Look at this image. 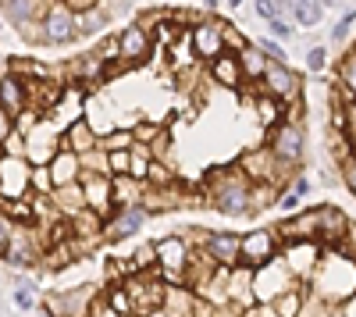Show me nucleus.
I'll list each match as a JSON object with an SVG mask.
<instances>
[{"label":"nucleus","instance_id":"nucleus-1","mask_svg":"<svg viewBox=\"0 0 356 317\" xmlns=\"http://www.w3.org/2000/svg\"><path fill=\"white\" fill-rule=\"evenodd\" d=\"M307 293H314L328 307L349 303L356 296V261H346L335 250H324V261L317 264L314 278L307 282Z\"/></svg>","mask_w":356,"mask_h":317},{"label":"nucleus","instance_id":"nucleus-2","mask_svg":"<svg viewBox=\"0 0 356 317\" xmlns=\"http://www.w3.org/2000/svg\"><path fill=\"white\" fill-rule=\"evenodd\" d=\"M203 196H207V204L218 207L228 218L250 214V182L243 179V171L235 164L207 171L203 175Z\"/></svg>","mask_w":356,"mask_h":317},{"label":"nucleus","instance_id":"nucleus-3","mask_svg":"<svg viewBox=\"0 0 356 317\" xmlns=\"http://www.w3.org/2000/svg\"><path fill=\"white\" fill-rule=\"evenodd\" d=\"M189 257H193V246L186 236L157 239V275L164 278V285H186Z\"/></svg>","mask_w":356,"mask_h":317},{"label":"nucleus","instance_id":"nucleus-4","mask_svg":"<svg viewBox=\"0 0 356 317\" xmlns=\"http://www.w3.org/2000/svg\"><path fill=\"white\" fill-rule=\"evenodd\" d=\"M125 293H129V303H132V317H150L164 307L168 285L157 271H150V275H132L125 282Z\"/></svg>","mask_w":356,"mask_h":317},{"label":"nucleus","instance_id":"nucleus-5","mask_svg":"<svg viewBox=\"0 0 356 317\" xmlns=\"http://www.w3.org/2000/svg\"><path fill=\"white\" fill-rule=\"evenodd\" d=\"M300 285H303V282H296V278L289 275L285 261L278 257L275 264L260 268V271H257V278H253V296H257V307H275L285 293L300 289Z\"/></svg>","mask_w":356,"mask_h":317},{"label":"nucleus","instance_id":"nucleus-6","mask_svg":"<svg viewBox=\"0 0 356 317\" xmlns=\"http://www.w3.org/2000/svg\"><path fill=\"white\" fill-rule=\"evenodd\" d=\"M267 150H271L285 168H303L307 129H303V125H289V122H282L278 129L267 132Z\"/></svg>","mask_w":356,"mask_h":317},{"label":"nucleus","instance_id":"nucleus-7","mask_svg":"<svg viewBox=\"0 0 356 317\" xmlns=\"http://www.w3.org/2000/svg\"><path fill=\"white\" fill-rule=\"evenodd\" d=\"M282 236H278V228H253V232L243 236V264L260 271L267 264H275L278 257H282Z\"/></svg>","mask_w":356,"mask_h":317},{"label":"nucleus","instance_id":"nucleus-8","mask_svg":"<svg viewBox=\"0 0 356 317\" xmlns=\"http://www.w3.org/2000/svg\"><path fill=\"white\" fill-rule=\"evenodd\" d=\"M260 93L264 97H275L278 104H296L303 100V75L292 72L289 65H267L264 79H260Z\"/></svg>","mask_w":356,"mask_h":317},{"label":"nucleus","instance_id":"nucleus-9","mask_svg":"<svg viewBox=\"0 0 356 317\" xmlns=\"http://www.w3.org/2000/svg\"><path fill=\"white\" fill-rule=\"evenodd\" d=\"M0 196L4 200H33V164L4 157L0 161Z\"/></svg>","mask_w":356,"mask_h":317},{"label":"nucleus","instance_id":"nucleus-10","mask_svg":"<svg viewBox=\"0 0 356 317\" xmlns=\"http://www.w3.org/2000/svg\"><path fill=\"white\" fill-rule=\"evenodd\" d=\"M193 54H196V61L203 65H214L218 57L225 54V22L221 18H207L193 29Z\"/></svg>","mask_w":356,"mask_h":317},{"label":"nucleus","instance_id":"nucleus-11","mask_svg":"<svg viewBox=\"0 0 356 317\" xmlns=\"http://www.w3.org/2000/svg\"><path fill=\"white\" fill-rule=\"evenodd\" d=\"M282 261H285V268H289V275H292L296 282L307 285V282L314 278L317 264L324 261V246H321V243H292V246L282 250Z\"/></svg>","mask_w":356,"mask_h":317},{"label":"nucleus","instance_id":"nucleus-12","mask_svg":"<svg viewBox=\"0 0 356 317\" xmlns=\"http://www.w3.org/2000/svg\"><path fill=\"white\" fill-rule=\"evenodd\" d=\"M43 33H47V47H65L75 36V15L68 11L65 0H47V15H43Z\"/></svg>","mask_w":356,"mask_h":317},{"label":"nucleus","instance_id":"nucleus-13","mask_svg":"<svg viewBox=\"0 0 356 317\" xmlns=\"http://www.w3.org/2000/svg\"><path fill=\"white\" fill-rule=\"evenodd\" d=\"M203 253L214 261V268H239L243 264V236L235 232H207Z\"/></svg>","mask_w":356,"mask_h":317},{"label":"nucleus","instance_id":"nucleus-14","mask_svg":"<svg viewBox=\"0 0 356 317\" xmlns=\"http://www.w3.org/2000/svg\"><path fill=\"white\" fill-rule=\"evenodd\" d=\"M89 307H93V289L86 285L43 296V310H50L54 317H89Z\"/></svg>","mask_w":356,"mask_h":317},{"label":"nucleus","instance_id":"nucleus-15","mask_svg":"<svg viewBox=\"0 0 356 317\" xmlns=\"http://www.w3.org/2000/svg\"><path fill=\"white\" fill-rule=\"evenodd\" d=\"M79 186L86 189V207L100 214L104 221L114 218V182L107 175H82Z\"/></svg>","mask_w":356,"mask_h":317},{"label":"nucleus","instance_id":"nucleus-16","mask_svg":"<svg viewBox=\"0 0 356 317\" xmlns=\"http://www.w3.org/2000/svg\"><path fill=\"white\" fill-rule=\"evenodd\" d=\"M349 225H353V221H349L335 204H321V207H317V243H321L324 250H335V246L346 239Z\"/></svg>","mask_w":356,"mask_h":317},{"label":"nucleus","instance_id":"nucleus-17","mask_svg":"<svg viewBox=\"0 0 356 317\" xmlns=\"http://www.w3.org/2000/svg\"><path fill=\"white\" fill-rule=\"evenodd\" d=\"M278 236H282V246H292V243H317V207L285 218V221L278 225Z\"/></svg>","mask_w":356,"mask_h":317},{"label":"nucleus","instance_id":"nucleus-18","mask_svg":"<svg viewBox=\"0 0 356 317\" xmlns=\"http://www.w3.org/2000/svg\"><path fill=\"white\" fill-rule=\"evenodd\" d=\"M118 50H122V65L136 68V65H143L146 57H150L154 36H146L139 25H129V29H122V36H118Z\"/></svg>","mask_w":356,"mask_h":317},{"label":"nucleus","instance_id":"nucleus-19","mask_svg":"<svg viewBox=\"0 0 356 317\" xmlns=\"http://www.w3.org/2000/svg\"><path fill=\"white\" fill-rule=\"evenodd\" d=\"M146 218H150V211H146V207H132V211L114 214V218L104 225V243H122V239L136 236Z\"/></svg>","mask_w":356,"mask_h":317},{"label":"nucleus","instance_id":"nucleus-20","mask_svg":"<svg viewBox=\"0 0 356 317\" xmlns=\"http://www.w3.org/2000/svg\"><path fill=\"white\" fill-rule=\"evenodd\" d=\"M97 147H100V136H97L93 125H89V118H79V122H72L61 132V150H72V154L86 157L89 150H97Z\"/></svg>","mask_w":356,"mask_h":317},{"label":"nucleus","instance_id":"nucleus-21","mask_svg":"<svg viewBox=\"0 0 356 317\" xmlns=\"http://www.w3.org/2000/svg\"><path fill=\"white\" fill-rule=\"evenodd\" d=\"M253 278L257 271L239 264V268H232L228 271V303L235 307H243V310H253L257 307V296H253Z\"/></svg>","mask_w":356,"mask_h":317},{"label":"nucleus","instance_id":"nucleus-22","mask_svg":"<svg viewBox=\"0 0 356 317\" xmlns=\"http://www.w3.org/2000/svg\"><path fill=\"white\" fill-rule=\"evenodd\" d=\"M0 107H4L11 118L29 111V86L18 79V75H0Z\"/></svg>","mask_w":356,"mask_h":317},{"label":"nucleus","instance_id":"nucleus-23","mask_svg":"<svg viewBox=\"0 0 356 317\" xmlns=\"http://www.w3.org/2000/svg\"><path fill=\"white\" fill-rule=\"evenodd\" d=\"M50 168V179H54V189H65V186H75L82 179V161L79 154L72 150H57V157L47 164Z\"/></svg>","mask_w":356,"mask_h":317},{"label":"nucleus","instance_id":"nucleus-24","mask_svg":"<svg viewBox=\"0 0 356 317\" xmlns=\"http://www.w3.org/2000/svg\"><path fill=\"white\" fill-rule=\"evenodd\" d=\"M211 79L218 86H225V90H243L246 86V75H243V65L235 54H221L218 61L211 65Z\"/></svg>","mask_w":356,"mask_h":317},{"label":"nucleus","instance_id":"nucleus-25","mask_svg":"<svg viewBox=\"0 0 356 317\" xmlns=\"http://www.w3.org/2000/svg\"><path fill=\"white\" fill-rule=\"evenodd\" d=\"M43 15H47V4H40V0H4V4H0V18H8L15 29L36 22Z\"/></svg>","mask_w":356,"mask_h":317},{"label":"nucleus","instance_id":"nucleus-26","mask_svg":"<svg viewBox=\"0 0 356 317\" xmlns=\"http://www.w3.org/2000/svg\"><path fill=\"white\" fill-rule=\"evenodd\" d=\"M196 303L200 296L193 289H186V285H168V293H164V314L168 317H193L196 314Z\"/></svg>","mask_w":356,"mask_h":317},{"label":"nucleus","instance_id":"nucleus-27","mask_svg":"<svg viewBox=\"0 0 356 317\" xmlns=\"http://www.w3.org/2000/svg\"><path fill=\"white\" fill-rule=\"evenodd\" d=\"M54 207L61 211V218H79V214H86L89 207H86V189L75 182V186H65V189H54Z\"/></svg>","mask_w":356,"mask_h":317},{"label":"nucleus","instance_id":"nucleus-28","mask_svg":"<svg viewBox=\"0 0 356 317\" xmlns=\"http://www.w3.org/2000/svg\"><path fill=\"white\" fill-rule=\"evenodd\" d=\"M324 11H328V8H324L321 0H292V4H289V18H292L296 29H317Z\"/></svg>","mask_w":356,"mask_h":317},{"label":"nucleus","instance_id":"nucleus-29","mask_svg":"<svg viewBox=\"0 0 356 317\" xmlns=\"http://www.w3.org/2000/svg\"><path fill=\"white\" fill-rule=\"evenodd\" d=\"M285 122V104H278L275 97H257V125L264 129V132H271V129H278Z\"/></svg>","mask_w":356,"mask_h":317},{"label":"nucleus","instance_id":"nucleus-30","mask_svg":"<svg viewBox=\"0 0 356 317\" xmlns=\"http://www.w3.org/2000/svg\"><path fill=\"white\" fill-rule=\"evenodd\" d=\"M107 8L104 4H97L93 11H86V15H75V36L79 40H89V36H97L100 33V29L107 25Z\"/></svg>","mask_w":356,"mask_h":317},{"label":"nucleus","instance_id":"nucleus-31","mask_svg":"<svg viewBox=\"0 0 356 317\" xmlns=\"http://www.w3.org/2000/svg\"><path fill=\"white\" fill-rule=\"evenodd\" d=\"M239 65H243V75H246V82H257L260 86V79H264V72H267V57L257 50V47H250V50H243L239 54Z\"/></svg>","mask_w":356,"mask_h":317},{"label":"nucleus","instance_id":"nucleus-32","mask_svg":"<svg viewBox=\"0 0 356 317\" xmlns=\"http://www.w3.org/2000/svg\"><path fill=\"white\" fill-rule=\"evenodd\" d=\"M278 186H250V214H260L267 207H278Z\"/></svg>","mask_w":356,"mask_h":317},{"label":"nucleus","instance_id":"nucleus-33","mask_svg":"<svg viewBox=\"0 0 356 317\" xmlns=\"http://www.w3.org/2000/svg\"><path fill=\"white\" fill-rule=\"evenodd\" d=\"M253 47V36L243 33V25H235V22H225V54H235L239 57L243 50Z\"/></svg>","mask_w":356,"mask_h":317},{"label":"nucleus","instance_id":"nucleus-34","mask_svg":"<svg viewBox=\"0 0 356 317\" xmlns=\"http://www.w3.org/2000/svg\"><path fill=\"white\" fill-rule=\"evenodd\" d=\"M79 161H82V175H107V179H111V157H107L104 147L89 150V154L79 157Z\"/></svg>","mask_w":356,"mask_h":317},{"label":"nucleus","instance_id":"nucleus-35","mask_svg":"<svg viewBox=\"0 0 356 317\" xmlns=\"http://www.w3.org/2000/svg\"><path fill=\"white\" fill-rule=\"evenodd\" d=\"M150 168H154V154H150V147H143V143H136V147H132V175H129V179L146 182V175H150Z\"/></svg>","mask_w":356,"mask_h":317},{"label":"nucleus","instance_id":"nucleus-36","mask_svg":"<svg viewBox=\"0 0 356 317\" xmlns=\"http://www.w3.org/2000/svg\"><path fill=\"white\" fill-rule=\"evenodd\" d=\"M100 147H104L107 154H118V150H132V147H136V136H132V129H111V132L100 139Z\"/></svg>","mask_w":356,"mask_h":317},{"label":"nucleus","instance_id":"nucleus-37","mask_svg":"<svg viewBox=\"0 0 356 317\" xmlns=\"http://www.w3.org/2000/svg\"><path fill=\"white\" fill-rule=\"evenodd\" d=\"M353 29H356V4H349V8L339 15V22L332 25V43H349Z\"/></svg>","mask_w":356,"mask_h":317},{"label":"nucleus","instance_id":"nucleus-38","mask_svg":"<svg viewBox=\"0 0 356 317\" xmlns=\"http://www.w3.org/2000/svg\"><path fill=\"white\" fill-rule=\"evenodd\" d=\"M253 47L267 57L271 65H289V54L282 50V43L278 40H271V36H253Z\"/></svg>","mask_w":356,"mask_h":317},{"label":"nucleus","instance_id":"nucleus-39","mask_svg":"<svg viewBox=\"0 0 356 317\" xmlns=\"http://www.w3.org/2000/svg\"><path fill=\"white\" fill-rule=\"evenodd\" d=\"M164 129H168V125H157V122H136L132 136H136V143H143V147H154Z\"/></svg>","mask_w":356,"mask_h":317},{"label":"nucleus","instance_id":"nucleus-40","mask_svg":"<svg viewBox=\"0 0 356 317\" xmlns=\"http://www.w3.org/2000/svg\"><path fill=\"white\" fill-rule=\"evenodd\" d=\"M4 157H15V161H29V139L22 132H11L4 139Z\"/></svg>","mask_w":356,"mask_h":317},{"label":"nucleus","instance_id":"nucleus-41","mask_svg":"<svg viewBox=\"0 0 356 317\" xmlns=\"http://www.w3.org/2000/svg\"><path fill=\"white\" fill-rule=\"evenodd\" d=\"M107 157H111V179L132 175V150H118V154H107Z\"/></svg>","mask_w":356,"mask_h":317},{"label":"nucleus","instance_id":"nucleus-42","mask_svg":"<svg viewBox=\"0 0 356 317\" xmlns=\"http://www.w3.org/2000/svg\"><path fill=\"white\" fill-rule=\"evenodd\" d=\"M18 36H22L25 43H33V47H47V33H43V18H36V22H29V25H22V29H18Z\"/></svg>","mask_w":356,"mask_h":317},{"label":"nucleus","instance_id":"nucleus-43","mask_svg":"<svg viewBox=\"0 0 356 317\" xmlns=\"http://www.w3.org/2000/svg\"><path fill=\"white\" fill-rule=\"evenodd\" d=\"M33 196H54L50 168H33Z\"/></svg>","mask_w":356,"mask_h":317},{"label":"nucleus","instance_id":"nucleus-44","mask_svg":"<svg viewBox=\"0 0 356 317\" xmlns=\"http://www.w3.org/2000/svg\"><path fill=\"white\" fill-rule=\"evenodd\" d=\"M267 33H271V40H292L296 36V25H292L289 15H282L275 22H267Z\"/></svg>","mask_w":356,"mask_h":317},{"label":"nucleus","instance_id":"nucleus-45","mask_svg":"<svg viewBox=\"0 0 356 317\" xmlns=\"http://www.w3.org/2000/svg\"><path fill=\"white\" fill-rule=\"evenodd\" d=\"M307 68H310L314 75H321L324 68H328V47H310V50H307Z\"/></svg>","mask_w":356,"mask_h":317},{"label":"nucleus","instance_id":"nucleus-46","mask_svg":"<svg viewBox=\"0 0 356 317\" xmlns=\"http://www.w3.org/2000/svg\"><path fill=\"white\" fill-rule=\"evenodd\" d=\"M15 307H18V310H33V307H36V293L29 289V282H18V285H15Z\"/></svg>","mask_w":356,"mask_h":317},{"label":"nucleus","instance_id":"nucleus-47","mask_svg":"<svg viewBox=\"0 0 356 317\" xmlns=\"http://www.w3.org/2000/svg\"><path fill=\"white\" fill-rule=\"evenodd\" d=\"M300 204H303V200H300V196H296L292 189H285V193L278 196V211H285L289 218H292V214H300Z\"/></svg>","mask_w":356,"mask_h":317},{"label":"nucleus","instance_id":"nucleus-48","mask_svg":"<svg viewBox=\"0 0 356 317\" xmlns=\"http://www.w3.org/2000/svg\"><path fill=\"white\" fill-rule=\"evenodd\" d=\"M11 236H15V221L8 218V214H0V253L8 250V243H11Z\"/></svg>","mask_w":356,"mask_h":317},{"label":"nucleus","instance_id":"nucleus-49","mask_svg":"<svg viewBox=\"0 0 356 317\" xmlns=\"http://www.w3.org/2000/svg\"><path fill=\"white\" fill-rule=\"evenodd\" d=\"M346 143L356 150V104L346 107Z\"/></svg>","mask_w":356,"mask_h":317},{"label":"nucleus","instance_id":"nucleus-50","mask_svg":"<svg viewBox=\"0 0 356 317\" xmlns=\"http://www.w3.org/2000/svg\"><path fill=\"white\" fill-rule=\"evenodd\" d=\"M89 317H122L111 303H107V296L104 300H93V307H89Z\"/></svg>","mask_w":356,"mask_h":317},{"label":"nucleus","instance_id":"nucleus-51","mask_svg":"<svg viewBox=\"0 0 356 317\" xmlns=\"http://www.w3.org/2000/svg\"><path fill=\"white\" fill-rule=\"evenodd\" d=\"M342 182H346V189L356 196V157H349V161L342 164Z\"/></svg>","mask_w":356,"mask_h":317},{"label":"nucleus","instance_id":"nucleus-52","mask_svg":"<svg viewBox=\"0 0 356 317\" xmlns=\"http://www.w3.org/2000/svg\"><path fill=\"white\" fill-rule=\"evenodd\" d=\"M11 132H15V118H11L4 107H0V147H4V139H8Z\"/></svg>","mask_w":356,"mask_h":317},{"label":"nucleus","instance_id":"nucleus-53","mask_svg":"<svg viewBox=\"0 0 356 317\" xmlns=\"http://www.w3.org/2000/svg\"><path fill=\"white\" fill-rule=\"evenodd\" d=\"M289 189H292V193H296V196H300V200H303V196H307V193H310V179H307V175H300V179H296V182H292V186H289Z\"/></svg>","mask_w":356,"mask_h":317},{"label":"nucleus","instance_id":"nucleus-54","mask_svg":"<svg viewBox=\"0 0 356 317\" xmlns=\"http://www.w3.org/2000/svg\"><path fill=\"white\" fill-rule=\"evenodd\" d=\"M335 317H356V296H353L349 303H342V307H335Z\"/></svg>","mask_w":356,"mask_h":317},{"label":"nucleus","instance_id":"nucleus-55","mask_svg":"<svg viewBox=\"0 0 356 317\" xmlns=\"http://www.w3.org/2000/svg\"><path fill=\"white\" fill-rule=\"evenodd\" d=\"M246 317H282V314H278L275 307H253V310H250Z\"/></svg>","mask_w":356,"mask_h":317},{"label":"nucleus","instance_id":"nucleus-56","mask_svg":"<svg viewBox=\"0 0 356 317\" xmlns=\"http://www.w3.org/2000/svg\"><path fill=\"white\" fill-rule=\"evenodd\" d=\"M36 317H54V314L50 310H36Z\"/></svg>","mask_w":356,"mask_h":317},{"label":"nucleus","instance_id":"nucleus-57","mask_svg":"<svg viewBox=\"0 0 356 317\" xmlns=\"http://www.w3.org/2000/svg\"><path fill=\"white\" fill-rule=\"evenodd\" d=\"M150 317H168V314H164V310H157V314H150Z\"/></svg>","mask_w":356,"mask_h":317},{"label":"nucleus","instance_id":"nucleus-58","mask_svg":"<svg viewBox=\"0 0 356 317\" xmlns=\"http://www.w3.org/2000/svg\"><path fill=\"white\" fill-rule=\"evenodd\" d=\"M0 161H4V147H0Z\"/></svg>","mask_w":356,"mask_h":317}]
</instances>
